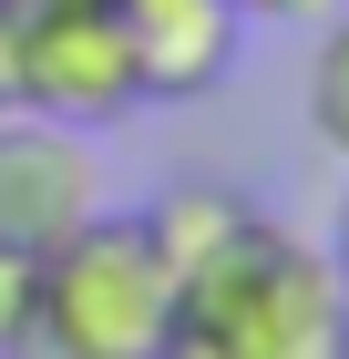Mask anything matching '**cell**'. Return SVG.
Listing matches in <instances>:
<instances>
[{"label": "cell", "instance_id": "cell-7", "mask_svg": "<svg viewBox=\"0 0 349 359\" xmlns=\"http://www.w3.org/2000/svg\"><path fill=\"white\" fill-rule=\"evenodd\" d=\"M21 318H31V257H21V247H0V359H11Z\"/></svg>", "mask_w": 349, "mask_h": 359}, {"label": "cell", "instance_id": "cell-1", "mask_svg": "<svg viewBox=\"0 0 349 359\" xmlns=\"http://www.w3.org/2000/svg\"><path fill=\"white\" fill-rule=\"evenodd\" d=\"M164 359H349V298L308 236L246 216L226 247L175 267Z\"/></svg>", "mask_w": 349, "mask_h": 359}, {"label": "cell", "instance_id": "cell-4", "mask_svg": "<svg viewBox=\"0 0 349 359\" xmlns=\"http://www.w3.org/2000/svg\"><path fill=\"white\" fill-rule=\"evenodd\" d=\"M93 216H103V154H93V134L52 123V113H11L0 123V247L52 257Z\"/></svg>", "mask_w": 349, "mask_h": 359}, {"label": "cell", "instance_id": "cell-2", "mask_svg": "<svg viewBox=\"0 0 349 359\" xmlns=\"http://www.w3.org/2000/svg\"><path fill=\"white\" fill-rule=\"evenodd\" d=\"M175 267L144 236V216H93L52 257H31V318L11 359H164Z\"/></svg>", "mask_w": 349, "mask_h": 359}, {"label": "cell", "instance_id": "cell-9", "mask_svg": "<svg viewBox=\"0 0 349 359\" xmlns=\"http://www.w3.org/2000/svg\"><path fill=\"white\" fill-rule=\"evenodd\" d=\"M319 257H329V277H339V298H349V185H339V216H329V247Z\"/></svg>", "mask_w": 349, "mask_h": 359}, {"label": "cell", "instance_id": "cell-5", "mask_svg": "<svg viewBox=\"0 0 349 359\" xmlns=\"http://www.w3.org/2000/svg\"><path fill=\"white\" fill-rule=\"evenodd\" d=\"M113 31H124V62H134L144 103H195L237 72L246 21L226 0H113Z\"/></svg>", "mask_w": 349, "mask_h": 359}, {"label": "cell", "instance_id": "cell-3", "mask_svg": "<svg viewBox=\"0 0 349 359\" xmlns=\"http://www.w3.org/2000/svg\"><path fill=\"white\" fill-rule=\"evenodd\" d=\"M0 41H11V93L21 113H52L72 134L144 113L113 0H0Z\"/></svg>", "mask_w": 349, "mask_h": 359}, {"label": "cell", "instance_id": "cell-10", "mask_svg": "<svg viewBox=\"0 0 349 359\" xmlns=\"http://www.w3.org/2000/svg\"><path fill=\"white\" fill-rule=\"evenodd\" d=\"M21 113V93H11V41H0V123Z\"/></svg>", "mask_w": 349, "mask_h": 359}, {"label": "cell", "instance_id": "cell-6", "mask_svg": "<svg viewBox=\"0 0 349 359\" xmlns=\"http://www.w3.org/2000/svg\"><path fill=\"white\" fill-rule=\"evenodd\" d=\"M308 134L349 165V11H329L308 41Z\"/></svg>", "mask_w": 349, "mask_h": 359}, {"label": "cell", "instance_id": "cell-8", "mask_svg": "<svg viewBox=\"0 0 349 359\" xmlns=\"http://www.w3.org/2000/svg\"><path fill=\"white\" fill-rule=\"evenodd\" d=\"M226 11H237V21H329V11H339V0H226Z\"/></svg>", "mask_w": 349, "mask_h": 359}]
</instances>
